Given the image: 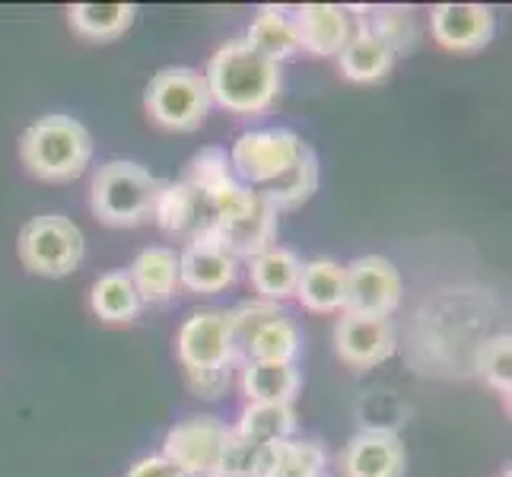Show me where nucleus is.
<instances>
[{
    "label": "nucleus",
    "mask_w": 512,
    "mask_h": 477,
    "mask_svg": "<svg viewBox=\"0 0 512 477\" xmlns=\"http://www.w3.org/2000/svg\"><path fill=\"white\" fill-rule=\"evenodd\" d=\"M163 182L131 159H109L93 172L90 207L105 226H140L153 220Z\"/></svg>",
    "instance_id": "7ed1b4c3"
},
{
    "label": "nucleus",
    "mask_w": 512,
    "mask_h": 477,
    "mask_svg": "<svg viewBox=\"0 0 512 477\" xmlns=\"http://www.w3.org/2000/svg\"><path fill=\"white\" fill-rule=\"evenodd\" d=\"M347 303L344 312L388 318L401 306L404 280L385 255H363L347 264Z\"/></svg>",
    "instance_id": "9d476101"
},
{
    "label": "nucleus",
    "mask_w": 512,
    "mask_h": 477,
    "mask_svg": "<svg viewBox=\"0 0 512 477\" xmlns=\"http://www.w3.org/2000/svg\"><path fill=\"white\" fill-rule=\"evenodd\" d=\"M334 353L347 363L353 373H366L385 363L398 347V334L392 318L382 315H360V312H341L331 331Z\"/></svg>",
    "instance_id": "6e6552de"
},
{
    "label": "nucleus",
    "mask_w": 512,
    "mask_h": 477,
    "mask_svg": "<svg viewBox=\"0 0 512 477\" xmlns=\"http://www.w3.org/2000/svg\"><path fill=\"white\" fill-rule=\"evenodd\" d=\"M16 252H20L23 268H29L32 274L67 277L80 268L86 242L74 220H67L61 214H42V217H32L20 229Z\"/></svg>",
    "instance_id": "39448f33"
},
{
    "label": "nucleus",
    "mask_w": 512,
    "mask_h": 477,
    "mask_svg": "<svg viewBox=\"0 0 512 477\" xmlns=\"http://www.w3.org/2000/svg\"><path fill=\"white\" fill-rule=\"evenodd\" d=\"M175 353H179L182 369H233V331H229L226 309H204L185 318L175 338Z\"/></svg>",
    "instance_id": "1a4fd4ad"
},
{
    "label": "nucleus",
    "mask_w": 512,
    "mask_h": 477,
    "mask_svg": "<svg viewBox=\"0 0 512 477\" xmlns=\"http://www.w3.org/2000/svg\"><path fill=\"white\" fill-rule=\"evenodd\" d=\"M70 26L77 35L90 42H112L121 39L137 16L134 4H77L67 10Z\"/></svg>",
    "instance_id": "bb28decb"
},
{
    "label": "nucleus",
    "mask_w": 512,
    "mask_h": 477,
    "mask_svg": "<svg viewBox=\"0 0 512 477\" xmlns=\"http://www.w3.org/2000/svg\"><path fill=\"white\" fill-rule=\"evenodd\" d=\"M229 427L220 417H188L166 433L163 458L185 477H217Z\"/></svg>",
    "instance_id": "0eeeda50"
},
{
    "label": "nucleus",
    "mask_w": 512,
    "mask_h": 477,
    "mask_svg": "<svg viewBox=\"0 0 512 477\" xmlns=\"http://www.w3.org/2000/svg\"><path fill=\"white\" fill-rule=\"evenodd\" d=\"M338 67L350 83H379L392 74L395 67V51L388 48L373 32L353 26L347 45L338 51Z\"/></svg>",
    "instance_id": "aec40b11"
},
{
    "label": "nucleus",
    "mask_w": 512,
    "mask_h": 477,
    "mask_svg": "<svg viewBox=\"0 0 512 477\" xmlns=\"http://www.w3.org/2000/svg\"><path fill=\"white\" fill-rule=\"evenodd\" d=\"M264 477H328V455L315 439H284L268 446Z\"/></svg>",
    "instance_id": "a878e982"
},
{
    "label": "nucleus",
    "mask_w": 512,
    "mask_h": 477,
    "mask_svg": "<svg viewBox=\"0 0 512 477\" xmlns=\"http://www.w3.org/2000/svg\"><path fill=\"white\" fill-rule=\"evenodd\" d=\"M23 166L45 182H74L93 159V137L70 115H45L20 137Z\"/></svg>",
    "instance_id": "f03ea898"
},
{
    "label": "nucleus",
    "mask_w": 512,
    "mask_h": 477,
    "mask_svg": "<svg viewBox=\"0 0 512 477\" xmlns=\"http://www.w3.org/2000/svg\"><path fill=\"white\" fill-rule=\"evenodd\" d=\"M404 471H408V449L388 427L360 430L338 455L341 477H404Z\"/></svg>",
    "instance_id": "f8f14e48"
},
{
    "label": "nucleus",
    "mask_w": 512,
    "mask_h": 477,
    "mask_svg": "<svg viewBox=\"0 0 512 477\" xmlns=\"http://www.w3.org/2000/svg\"><path fill=\"white\" fill-rule=\"evenodd\" d=\"M242 395L249 404H293L303 392V373L296 363H242Z\"/></svg>",
    "instance_id": "6ab92c4d"
},
{
    "label": "nucleus",
    "mask_w": 512,
    "mask_h": 477,
    "mask_svg": "<svg viewBox=\"0 0 512 477\" xmlns=\"http://www.w3.org/2000/svg\"><path fill=\"white\" fill-rule=\"evenodd\" d=\"M353 16V26L373 32L376 39H382L388 48L398 55H408L417 45V20H414V10L411 7H395V4H385V7H357L350 10Z\"/></svg>",
    "instance_id": "5701e85b"
},
{
    "label": "nucleus",
    "mask_w": 512,
    "mask_h": 477,
    "mask_svg": "<svg viewBox=\"0 0 512 477\" xmlns=\"http://www.w3.org/2000/svg\"><path fill=\"white\" fill-rule=\"evenodd\" d=\"M506 477H509V471H506Z\"/></svg>",
    "instance_id": "c9c22d12"
},
{
    "label": "nucleus",
    "mask_w": 512,
    "mask_h": 477,
    "mask_svg": "<svg viewBox=\"0 0 512 477\" xmlns=\"http://www.w3.org/2000/svg\"><path fill=\"white\" fill-rule=\"evenodd\" d=\"M147 115L166 131H198L210 109H214V99H210L207 80L201 70L191 67H166L160 74H153L144 93Z\"/></svg>",
    "instance_id": "20e7f679"
},
{
    "label": "nucleus",
    "mask_w": 512,
    "mask_h": 477,
    "mask_svg": "<svg viewBox=\"0 0 512 477\" xmlns=\"http://www.w3.org/2000/svg\"><path fill=\"white\" fill-rule=\"evenodd\" d=\"M306 147V140L290 128H258L236 137L233 150H229V163H233V172L242 185L258 191L280 179L306 153Z\"/></svg>",
    "instance_id": "423d86ee"
},
{
    "label": "nucleus",
    "mask_w": 512,
    "mask_h": 477,
    "mask_svg": "<svg viewBox=\"0 0 512 477\" xmlns=\"http://www.w3.org/2000/svg\"><path fill=\"white\" fill-rule=\"evenodd\" d=\"M287 315L277 303H268V299H245L236 309H229V331H233V350H236V363H245V353H249L255 334L271 325L274 318Z\"/></svg>",
    "instance_id": "c756f323"
},
{
    "label": "nucleus",
    "mask_w": 512,
    "mask_h": 477,
    "mask_svg": "<svg viewBox=\"0 0 512 477\" xmlns=\"http://www.w3.org/2000/svg\"><path fill=\"white\" fill-rule=\"evenodd\" d=\"M239 277V258L217 236L188 242L179 252V284L191 293L214 296L233 287Z\"/></svg>",
    "instance_id": "ddd939ff"
},
{
    "label": "nucleus",
    "mask_w": 512,
    "mask_h": 477,
    "mask_svg": "<svg viewBox=\"0 0 512 477\" xmlns=\"http://www.w3.org/2000/svg\"><path fill=\"white\" fill-rule=\"evenodd\" d=\"M153 220L160 223L169 236L182 239L185 245L217 233L214 204H210V198L201 188H194L185 179L163 182L160 198H156V207H153Z\"/></svg>",
    "instance_id": "9b49d317"
},
{
    "label": "nucleus",
    "mask_w": 512,
    "mask_h": 477,
    "mask_svg": "<svg viewBox=\"0 0 512 477\" xmlns=\"http://www.w3.org/2000/svg\"><path fill=\"white\" fill-rule=\"evenodd\" d=\"M185 379L198 398L217 401L226 395L229 382H233V369H185Z\"/></svg>",
    "instance_id": "72a5a7b5"
},
{
    "label": "nucleus",
    "mask_w": 512,
    "mask_h": 477,
    "mask_svg": "<svg viewBox=\"0 0 512 477\" xmlns=\"http://www.w3.org/2000/svg\"><path fill=\"white\" fill-rule=\"evenodd\" d=\"M210 99L229 115L255 118L277 102L280 93V64L258 55L245 39L220 45L204 70Z\"/></svg>",
    "instance_id": "f257e3e1"
},
{
    "label": "nucleus",
    "mask_w": 512,
    "mask_h": 477,
    "mask_svg": "<svg viewBox=\"0 0 512 477\" xmlns=\"http://www.w3.org/2000/svg\"><path fill=\"white\" fill-rule=\"evenodd\" d=\"M299 274H303V261L290 249H274L261 252L249 258V280L258 293V299H268V303H284V299L296 296Z\"/></svg>",
    "instance_id": "412c9836"
},
{
    "label": "nucleus",
    "mask_w": 512,
    "mask_h": 477,
    "mask_svg": "<svg viewBox=\"0 0 512 477\" xmlns=\"http://www.w3.org/2000/svg\"><path fill=\"white\" fill-rule=\"evenodd\" d=\"M478 373L493 392L509 398L512 392V338L509 334H497V338H490L478 350Z\"/></svg>",
    "instance_id": "473e14b6"
},
{
    "label": "nucleus",
    "mask_w": 512,
    "mask_h": 477,
    "mask_svg": "<svg viewBox=\"0 0 512 477\" xmlns=\"http://www.w3.org/2000/svg\"><path fill=\"white\" fill-rule=\"evenodd\" d=\"M296 427L299 420L293 404H245L233 430L255 446H274L293 439Z\"/></svg>",
    "instance_id": "393cba45"
},
{
    "label": "nucleus",
    "mask_w": 512,
    "mask_h": 477,
    "mask_svg": "<svg viewBox=\"0 0 512 477\" xmlns=\"http://www.w3.org/2000/svg\"><path fill=\"white\" fill-rule=\"evenodd\" d=\"M131 284L144 306H163L179 290V252L169 245H150L128 268Z\"/></svg>",
    "instance_id": "dca6fc26"
},
{
    "label": "nucleus",
    "mask_w": 512,
    "mask_h": 477,
    "mask_svg": "<svg viewBox=\"0 0 512 477\" xmlns=\"http://www.w3.org/2000/svg\"><path fill=\"white\" fill-rule=\"evenodd\" d=\"M296 296H299V303L315 315L344 312V303H347L344 264L331 261V258L306 261L303 274H299V284H296Z\"/></svg>",
    "instance_id": "a211bd4d"
},
{
    "label": "nucleus",
    "mask_w": 512,
    "mask_h": 477,
    "mask_svg": "<svg viewBox=\"0 0 512 477\" xmlns=\"http://www.w3.org/2000/svg\"><path fill=\"white\" fill-rule=\"evenodd\" d=\"M90 303H93V312L102 318V322H112V325L134 322V318L140 315V309H144L128 271L102 274L96 280V287H93Z\"/></svg>",
    "instance_id": "cd10ccee"
},
{
    "label": "nucleus",
    "mask_w": 512,
    "mask_h": 477,
    "mask_svg": "<svg viewBox=\"0 0 512 477\" xmlns=\"http://www.w3.org/2000/svg\"><path fill=\"white\" fill-rule=\"evenodd\" d=\"M293 23L299 51H309L315 58H338L353 32L350 10L338 4H303L293 10Z\"/></svg>",
    "instance_id": "2eb2a0df"
},
{
    "label": "nucleus",
    "mask_w": 512,
    "mask_h": 477,
    "mask_svg": "<svg viewBox=\"0 0 512 477\" xmlns=\"http://www.w3.org/2000/svg\"><path fill=\"white\" fill-rule=\"evenodd\" d=\"M245 45L255 48L258 55H264L274 64L299 55V35H296L293 13L284 7H261L249 26V35H245Z\"/></svg>",
    "instance_id": "4be33fe9"
},
{
    "label": "nucleus",
    "mask_w": 512,
    "mask_h": 477,
    "mask_svg": "<svg viewBox=\"0 0 512 477\" xmlns=\"http://www.w3.org/2000/svg\"><path fill=\"white\" fill-rule=\"evenodd\" d=\"M299 350H303V334H299L290 315H280L255 334L249 353H245V363H296Z\"/></svg>",
    "instance_id": "c85d7f7f"
},
{
    "label": "nucleus",
    "mask_w": 512,
    "mask_h": 477,
    "mask_svg": "<svg viewBox=\"0 0 512 477\" xmlns=\"http://www.w3.org/2000/svg\"><path fill=\"white\" fill-rule=\"evenodd\" d=\"M182 179L191 182L194 188H201L207 198H217L220 191L239 182L233 163H229V153L223 147H204L201 153H194Z\"/></svg>",
    "instance_id": "7c9ffc66"
},
{
    "label": "nucleus",
    "mask_w": 512,
    "mask_h": 477,
    "mask_svg": "<svg viewBox=\"0 0 512 477\" xmlns=\"http://www.w3.org/2000/svg\"><path fill=\"white\" fill-rule=\"evenodd\" d=\"M277 210L261 198L258 194V201H255V207L249 210V214H242V217H236V220H226V223H220L217 226V239L226 245L229 252H233L236 258H255V255H261V252H268V249H274L277 245Z\"/></svg>",
    "instance_id": "f3484780"
},
{
    "label": "nucleus",
    "mask_w": 512,
    "mask_h": 477,
    "mask_svg": "<svg viewBox=\"0 0 512 477\" xmlns=\"http://www.w3.org/2000/svg\"><path fill=\"white\" fill-rule=\"evenodd\" d=\"M268 468V446H255L229 427L217 477H264Z\"/></svg>",
    "instance_id": "2f4dec72"
},
{
    "label": "nucleus",
    "mask_w": 512,
    "mask_h": 477,
    "mask_svg": "<svg viewBox=\"0 0 512 477\" xmlns=\"http://www.w3.org/2000/svg\"><path fill=\"white\" fill-rule=\"evenodd\" d=\"M319 179H322V175H319V156H315L312 147H306V153L299 156L296 163L284 175H280V179L258 188V194L280 214V210L303 207L312 194L319 191Z\"/></svg>",
    "instance_id": "b1692460"
},
{
    "label": "nucleus",
    "mask_w": 512,
    "mask_h": 477,
    "mask_svg": "<svg viewBox=\"0 0 512 477\" xmlns=\"http://www.w3.org/2000/svg\"><path fill=\"white\" fill-rule=\"evenodd\" d=\"M125 477H185V474L175 468L169 458H163V455H147V458H140V462H134Z\"/></svg>",
    "instance_id": "f704fd0d"
},
{
    "label": "nucleus",
    "mask_w": 512,
    "mask_h": 477,
    "mask_svg": "<svg viewBox=\"0 0 512 477\" xmlns=\"http://www.w3.org/2000/svg\"><path fill=\"white\" fill-rule=\"evenodd\" d=\"M430 29L446 51H481L493 42L497 16L484 4H439L430 10Z\"/></svg>",
    "instance_id": "4468645a"
}]
</instances>
